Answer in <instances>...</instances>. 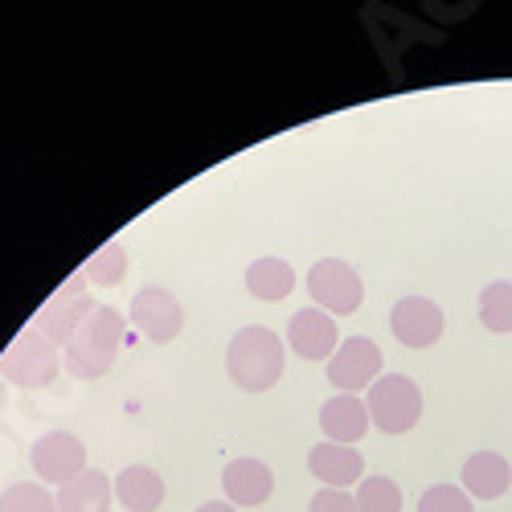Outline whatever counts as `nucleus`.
<instances>
[{
  "mask_svg": "<svg viewBox=\"0 0 512 512\" xmlns=\"http://www.w3.org/2000/svg\"><path fill=\"white\" fill-rule=\"evenodd\" d=\"M287 369V349H283V336L263 328V324H250L238 328L230 349H226V373L242 394H267L279 386V377Z\"/></svg>",
  "mask_w": 512,
  "mask_h": 512,
  "instance_id": "1",
  "label": "nucleus"
},
{
  "mask_svg": "<svg viewBox=\"0 0 512 512\" xmlns=\"http://www.w3.org/2000/svg\"><path fill=\"white\" fill-rule=\"evenodd\" d=\"M123 336H127V316L119 308H95L91 320L74 332V340L66 345V369L78 381H95L103 377L119 349H123Z\"/></svg>",
  "mask_w": 512,
  "mask_h": 512,
  "instance_id": "2",
  "label": "nucleus"
},
{
  "mask_svg": "<svg viewBox=\"0 0 512 512\" xmlns=\"http://www.w3.org/2000/svg\"><path fill=\"white\" fill-rule=\"evenodd\" d=\"M365 406L381 435H406L422 422V390L406 373H381L365 390Z\"/></svg>",
  "mask_w": 512,
  "mask_h": 512,
  "instance_id": "3",
  "label": "nucleus"
},
{
  "mask_svg": "<svg viewBox=\"0 0 512 512\" xmlns=\"http://www.w3.org/2000/svg\"><path fill=\"white\" fill-rule=\"evenodd\" d=\"M0 377H9L17 390H41L58 377V349L37 328H21L13 345L0 353Z\"/></svg>",
  "mask_w": 512,
  "mask_h": 512,
  "instance_id": "4",
  "label": "nucleus"
},
{
  "mask_svg": "<svg viewBox=\"0 0 512 512\" xmlns=\"http://www.w3.org/2000/svg\"><path fill=\"white\" fill-rule=\"evenodd\" d=\"M308 295L328 316H353L365 300V283H361L357 267H349L345 259H320L308 271Z\"/></svg>",
  "mask_w": 512,
  "mask_h": 512,
  "instance_id": "5",
  "label": "nucleus"
},
{
  "mask_svg": "<svg viewBox=\"0 0 512 512\" xmlns=\"http://www.w3.org/2000/svg\"><path fill=\"white\" fill-rule=\"evenodd\" d=\"M99 304L91 300V291H87V279H70L58 295H54V300H46V304H41V312H37V320H33V328L41 332V336H46L50 340V345L58 349V345H70V340H74V332L82 328V324H87L91 320V312H95Z\"/></svg>",
  "mask_w": 512,
  "mask_h": 512,
  "instance_id": "6",
  "label": "nucleus"
},
{
  "mask_svg": "<svg viewBox=\"0 0 512 512\" xmlns=\"http://www.w3.org/2000/svg\"><path fill=\"white\" fill-rule=\"evenodd\" d=\"M386 361H381V349L369 336H349L340 340V349L328 357V381L336 386V394H361L381 377Z\"/></svg>",
  "mask_w": 512,
  "mask_h": 512,
  "instance_id": "7",
  "label": "nucleus"
},
{
  "mask_svg": "<svg viewBox=\"0 0 512 512\" xmlns=\"http://www.w3.org/2000/svg\"><path fill=\"white\" fill-rule=\"evenodd\" d=\"M127 316H132L136 332L148 336L152 345H168V340H177L181 328H185V308L173 291H164V287H144L136 291V300L132 308H127Z\"/></svg>",
  "mask_w": 512,
  "mask_h": 512,
  "instance_id": "8",
  "label": "nucleus"
},
{
  "mask_svg": "<svg viewBox=\"0 0 512 512\" xmlns=\"http://www.w3.org/2000/svg\"><path fill=\"white\" fill-rule=\"evenodd\" d=\"M33 472L46 484H70L74 476L87 472V447H82L70 431H46L33 443Z\"/></svg>",
  "mask_w": 512,
  "mask_h": 512,
  "instance_id": "9",
  "label": "nucleus"
},
{
  "mask_svg": "<svg viewBox=\"0 0 512 512\" xmlns=\"http://www.w3.org/2000/svg\"><path fill=\"white\" fill-rule=\"evenodd\" d=\"M390 332L406 349H431L443 336V308L426 295H402L390 312Z\"/></svg>",
  "mask_w": 512,
  "mask_h": 512,
  "instance_id": "10",
  "label": "nucleus"
},
{
  "mask_svg": "<svg viewBox=\"0 0 512 512\" xmlns=\"http://www.w3.org/2000/svg\"><path fill=\"white\" fill-rule=\"evenodd\" d=\"M287 345L300 361H328L340 349V332H336V316L320 312V308H304L287 320Z\"/></svg>",
  "mask_w": 512,
  "mask_h": 512,
  "instance_id": "11",
  "label": "nucleus"
},
{
  "mask_svg": "<svg viewBox=\"0 0 512 512\" xmlns=\"http://www.w3.org/2000/svg\"><path fill=\"white\" fill-rule=\"evenodd\" d=\"M222 488H226V500L238 504V508H259L271 500L275 492V476L263 459H250V455H238L226 463L222 472Z\"/></svg>",
  "mask_w": 512,
  "mask_h": 512,
  "instance_id": "12",
  "label": "nucleus"
},
{
  "mask_svg": "<svg viewBox=\"0 0 512 512\" xmlns=\"http://www.w3.org/2000/svg\"><path fill=\"white\" fill-rule=\"evenodd\" d=\"M373 426L369 418V406L361 394H336L320 406V431L328 443H340V447H353L365 439V431Z\"/></svg>",
  "mask_w": 512,
  "mask_h": 512,
  "instance_id": "13",
  "label": "nucleus"
},
{
  "mask_svg": "<svg viewBox=\"0 0 512 512\" xmlns=\"http://www.w3.org/2000/svg\"><path fill=\"white\" fill-rule=\"evenodd\" d=\"M308 467L324 488L349 492L353 484L365 480V455L357 447H340V443H316L308 451Z\"/></svg>",
  "mask_w": 512,
  "mask_h": 512,
  "instance_id": "14",
  "label": "nucleus"
},
{
  "mask_svg": "<svg viewBox=\"0 0 512 512\" xmlns=\"http://www.w3.org/2000/svg\"><path fill=\"white\" fill-rule=\"evenodd\" d=\"M459 480L472 500H500L512 488V463L500 451H476V455H467Z\"/></svg>",
  "mask_w": 512,
  "mask_h": 512,
  "instance_id": "15",
  "label": "nucleus"
},
{
  "mask_svg": "<svg viewBox=\"0 0 512 512\" xmlns=\"http://www.w3.org/2000/svg\"><path fill=\"white\" fill-rule=\"evenodd\" d=\"M115 496L127 512H156L164 504V476L148 463H132V467L119 472Z\"/></svg>",
  "mask_w": 512,
  "mask_h": 512,
  "instance_id": "16",
  "label": "nucleus"
},
{
  "mask_svg": "<svg viewBox=\"0 0 512 512\" xmlns=\"http://www.w3.org/2000/svg\"><path fill=\"white\" fill-rule=\"evenodd\" d=\"M115 496V484L107 480V472L99 467H87L82 476H74L70 484L58 488V512H107Z\"/></svg>",
  "mask_w": 512,
  "mask_h": 512,
  "instance_id": "17",
  "label": "nucleus"
},
{
  "mask_svg": "<svg viewBox=\"0 0 512 512\" xmlns=\"http://www.w3.org/2000/svg\"><path fill=\"white\" fill-rule=\"evenodd\" d=\"M246 291L263 304H279L295 291V271L283 259H254L246 267Z\"/></svg>",
  "mask_w": 512,
  "mask_h": 512,
  "instance_id": "18",
  "label": "nucleus"
},
{
  "mask_svg": "<svg viewBox=\"0 0 512 512\" xmlns=\"http://www.w3.org/2000/svg\"><path fill=\"white\" fill-rule=\"evenodd\" d=\"M480 324L496 336L512 332V279H492L480 291Z\"/></svg>",
  "mask_w": 512,
  "mask_h": 512,
  "instance_id": "19",
  "label": "nucleus"
},
{
  "mask_svg": "<svg viewBox=\"0 0 512 512\" xmlns=\"http://www.w3.org/2000/svg\"><path fill=\"white\" fill-rule=\"evenodd\" d=\"M353 500L361 512H402V488L390 476H365Z\"/></svg>",
  "mask_w": 512,
  "mask_h": 512,
  "instance_id": "20",
  "label": "nucleus"
},
{
  "mask_svg": "<svg viewBox=\"0 0 512 512\" xmlns=\"http://www.w3.org/2000/svg\"><path fill=\"white\" fill-rule=\"evenodd\" d=\"M123 275H127V250H123V242H107L95 259H87V267H82V279H91L99 287H115V283H123Z\"/></svg>",
  "mask_w": 512,
  "mask_h": 512,
  "instance_id": "21",
  "label": "nucleus"
},
{
  "mask_svg": "<svg viewBox=\"0 0 512 512\" xmlns=\"http://www.w3.org/2000/svg\"><path fill=\"white\" fill-rule=\"evenodd\" d=\"M0 512H58V500L41 484H13L0 496Z\"/></svg>",
  "mask_w": 512,
  "mask_h": 512,
  "instance_id": "22",
  "label": "nucleus"
},
{
  "mask_svg": "<svg viewBox=\"0 0 512 512\" xmlns=\"http://www.w3.org/2000/svg\"><path fill=\"white\" fill-rule=\"evenodd\" d=\"M418 512H476V500L455 484H435L418 500Z\"/></svg>",
  "mask_w": 512,
  "mask_h": 512,
  "instance_id": "23",
  "label": "nucleus"
},
{
  "mask_svg": "<svg viewBox=\"0 0 512 512\" xmlns=\"http://www.w3.org/2000/svg\"><path fill=\"white\" fill-rule=\"evenodd\" d=\"M312 512H361L357 500L349 492H340V488H320L312 496Z\"/></svg>",
  "mask_w": 512,
  "mask_h": 512,
  "instance_id": "24",
  "label": "nucleus"
},
{
  "mask_svg": "<svg viewBox=\"0 0 512 512\" xmlns=\"http://www.w3.org/2000/svg\"><path fill=\"white\" fill-rule=\"evenodd\" d=\"M197 512H238V508H234L230 500H209V504H201Z\"/></svg>",
  "mask_w": 512,
  "mask_h": 512,
  "instance_id": "25",
  "label": "nucleus"
}]
</instances>
